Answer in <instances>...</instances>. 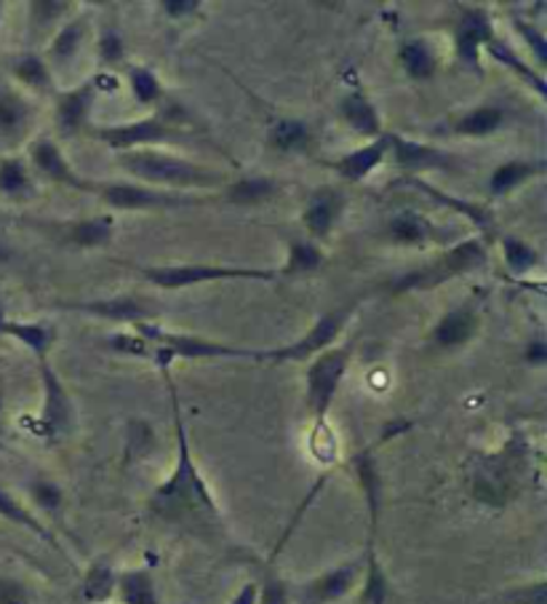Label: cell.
<instances>
[{
  "label": "cell",
  "instance_id": "obj_1",
  "mask_svg": "<svg viewBox=\"0 0 547 604\" xmlns=\"http://www.w3.org/2000/svg\"><path fill=\"white\" fill-rule=\"evenodd\" d=\"M171 406H174V431H176V463L174 471L161 487H155L150 495V511L158 519L180 527L193 530V533H211L222 524L220 505L211 495L206 479L201 476L193 461V450H190L188 429H184V415L180 396H176L174 383H169Z\"/></svg>",
  "mask_w": 547,
  "mask_h": 604
},
{
  "label": "cell",
  "instance_id": "obj_2",
  "mask_svg": "<svg viewBox=\"0 0 547 604\" xmlns=\"http://www.w3.org/2000/svg\"><path fill=\"white\" fill-rule=\"evenodd\" d=\"M489 262V252H486L484 239H465L463 244L452 246L449 252L440 254L438 260L427 262L419 271H408L401 275L393 284L395 294L404 292H427V289L444 284V281L457 279V275H467L473 271H480V268Z\"/></svg>",
  "mask_w": 547,
  "mask_h": 604
},
{
  "label": "cell",
  "instance_id": "obj_3",
  "mask_svg": "<svg viewBox=\"0 0 547 604\" xmlns=\"http://www.w3.org/2000/svg\"><path fill=\"white\" fill-rule=\"evenodd\" d=\"M121 167L136 180L153 182V185L166 188H197V185H216L220 177L206 169L195 167L193 161L176 159V155L155 153V150H131L121 155Z\"/></svg>",
  "mask_w": 547,
  "mask_h": 604
},
{
  "label": "cell",
  "instance_id": "obj_4",
  "mask_svg": "<svg viewBox=\"0 0 547 604\" xmlns=\"http://www.w3.org/2000/svg\"><path fill=\"white\" fill-rule=\"evenodd\" d=\"M347 364H351V345L342 348H326V351L318 353L313 359L307 370L305 380V396H307V410L313 412L318 429L326 425L328 412H332L334 399H337V391L345 380Z\"/></svg>",
  "mask_w": 547,
  "mask_h": 604
},
{
  "label": "cell",
  "instance_id": "obj_5",
  "mask_svg": "<svg viewBox=\"0 0 547 604\" xmlns=\"http://www.w3.org/2000/svg\"><path fill=\"white\" fill-rule=\"evenodd\" d=\"M140 338L148 340L158 348L169 353L171 359H260L262 351H252V348H235L225 343H214V340L197 338V334H182V332H169L158 330V326L140 321L136 324Z\"/></svg>",
  "mask_w": 547,
  "mask_h": 604
},
{
  "label": "cell",
  "instance_id": "obj_6",
  "mask_svg": "<svg viewBox=\"0 0 547 604\" xmlns=\"http://www.w3.org/2000/svg\"><path fill=\"white\" fill-rule=\"evenodd\" d=\"M144 279L161 289H188L195 284H209V281H227V279H256L273 281L278 271H265V268H241V265H169V268H144Z\"/></svg>",
  "mask_w": 547,
  "mask_h": 604
},
{
  "label": "cell",
  "instance_id": "obj_7",
  "mask_svg": "<svg viewBox=\"0 0 547 604\" xmlns=\"http://www.w3.org/2000/svg\"><path fill=\"white\" fill-rule=\"evenodd\" d=\"M41 380H43V410L38 423L32 425V433L45 439V442H59L72 431L75 423V406H72L70 393L64 391L59 374L51 370L49 361H41Z\"/></svg>",
  "mask_w": 547,
  "mask_h": 604
},
{
  "label": "cell",
  "instance_id": "obj_8",
  "mask_svg": "<svg viewBox=\"0 0 547 604\" xmlns=\"http://www.w3.org/2000/svg\"><path fill=\"white\" fill-rule=\"evenodd\" d=\"M351 313H353V305L323 313V316L315 321V324L310 326V330L302 334L296 343L275 348V351H262L260 359H265V361H305V359L318 356V353L326 351V348L340 338V332L345 330Z\"/></svg>",
  "mask_w": 547,
  "mask_h": 604
},
{
  "label": "cell",
  "instance_id": "obj_9",
  "mask_svg": "<svg viewBox=\"0 0 547 604\" xmlns=\"http://www.w3.org/2000/svg\"><path fill=\"white\" fill-rule=\"evenodd\" d=\"M104 203L121 212H153V209H176L195 203V199L182 193H163V190L126 185V182H113V185L102 188Z\"/></svg>",
  "mask_w": 547,
  "mask_h": 604
},
{
  "label": "cell",
  "instance_id": "obj_10",
  "mask_svg": "<svg viewBox=\"0 0 547 604\" xmlns=\"http://www.w3.org/2000/svg\"><path fill=\"white\" fill-rule=\"evenodd\" d=\"M361 573H364V564L361 562H345L340 567L326 570L313 581L302 583L296 588V602L300 604H334L342 596H347L358 583Z\"/></svg>",
  "mask_w": 547,
  "mask_h": 604
},
{
  "label": "cell",
  "instance_id": "obj_11",
  "mask_svg": "<svg viewBox=\"0 0 547 604\" xmlns=\"http://www.w3.org/2000/svg\"><path fill=\"white\" fill-rule=\"evenodd\" d=\"M94 137L99 142L108 144V148L121 150V153H131V150H142L144 144L171 140L174 131H171L163 121H158V118H144V121L123 123V127H99L94 129Z\"/></svg>",
  "mask_w": 547,
  "mask_h": 604
},
{
  "label": "cell",
  "instance_id": "obj_12",
  "mask_svg": "<svg viewBox=\"0 0 547 604\" xmlns=\"http://www.w3.org/2000/svg\"><path fill=\"white\" fill-rule=\"evenodd\" d=\"M494 41V24L486 9H476V6H465L463 14L457 19L454 28V46L463 62L478 68V54L484 46Z\"/></svg>",
  "mask_w": 547,
  "mask_h": 604
},
{
  "label": "cell",
  "instance_id": "obj_13",
  "mask_svg": "<svg viewBox=\"0 0 547 604\" xmlns=\"http://www.w3.org/2000/svg\"><path fill=\"white\" fill-rule=\"evenodd\" d=\"M345 209V195L337 188H318L310 195L305 212H302V222H305L307 233L313 239H326L334 231L337 220Z\"/></svg>",
  "mask_w": 547,
  "mask_h": 604
},
{
  "label": "cell",
  "instance_id": "obj_14",
  "mask_svg": "<svg viewBox=\"0 0 547 604\" xmlns=\"http://www.w3.org/2000/svg\"><path fill=\"white\" fill-rule=\"evenodd\" d=\"M391 150L395 155V163L406 172H433V169H452V155L446 150L433 148V144H419L406 140V137L391 134Z\"/></svg>",
  "mask_w": 547,
  "mask_h": 604
},
{
  "label": "cell",
  "instance_id": "obj_15",
  "mask_svg": "<svg viewBox=\"0 0 547 604\" xmlns=\"http://www.w3.org/2000/svg\"><path fill=\"white\" fill-rule=\"evenodd\" d=\"M391 153V134H379L377 140H372L366 148L353 150V153L342 155L340 161L332 163V169L342 180L347 182H364L374 169L385 161V155Z\"/></svg>",
  "mask_w": 547,
  "mask_h": 604
},
{
  "label": "cell",
  "instance_id": "obj_16",
  "mask_svg": "<svg viewBox=\"0 0 547 604\" xmlns=\"http://www.w3.org/2000/svg\"><path fill=\"white\" fill-rule=\"evenodd\" d=\"M30 155H32V163L38 167V172L49 177L51 182H59V185H68V188H75V190L91 188L89 182L81 180V177L72 172V167L68 163V159H64L62 150H59V144L45 140V137H41V140L32 144Z\"/></svg>",
  "mask_w": 547,
  "mask_h": 604
},
{
  "label": "cell",
  "instance_id": "obj_17",
  "mask_svg": "<svg viewBox=\"0 0 547 604\" xmlns=\"http://www.w3.org/2000/svg\"><path fill=\"white\" fill-rule=\"evenodd\" d=\"M353 469H355V476H358L361 490H364V497H366L368 541L374 543V535H377L379 511H382V479H379L377 461H374V452L372 450L358 452V455L353 457Z\"/></svg>",
  "mask_w": 547,
  "mask_h": 604
},
{
  "label": "cell",
  "instance_id": "obj_18",
  "mask_svg": "<svg viewBox=\"0 0 547 604\" xmlns=\"http://www.w3.org/2000/svg\"><path fill=\"white\" fill-rule=\"evenodd\" d=\"M97 102V87L94 83H81L78 89L68 91V94L59 97V129L64 131V134H78L85 127V121H89L91 108H94Z\"/></svg>",
  "mask_w": 547,
  "mask_h": 604
},
{
  "label": "cell",
  "instance_id": "obj_19",
  "mask_svg": "<svg viewBox=\"0 0 547 604\" xmlns=\"http://www.w3.org/2000/svg\"><path fill=\"white\" fill-rule=\"evenodd\" d=\"M340 115L342 121L355 131V134L372 137V140H377V137L382 134V121H379L377 108H374V102L368 100L361 89H355L347 97H342Z\"/></svg>",
  "mask_w": 547,
  "mask_h": 604
},
{
  "label": "cell",
  "instance_id": "obj_20",
  "mask_svg": "<svg viewBox=\"0 0 547 604\" xmlns=\"http://www.w3.org/2000/svg\"><path fill=\"white\" fill-rule=\"evenodd\" d=\"M478 330V316L473 308H454L435 324L433 343L440 348H459L473 338Z\"/></svg>",
  "mask_w": 547,
  "mask_h": 604
},
{
  "label": "cell",
  "instance_id": "obj_21",
  "mask_svg": "<svg viewBox=\"0 0 547 604\" xmlns=\"http://www.w3.org/2000/svg\"><path fill=\"white\" fill-rule=\"evenodd\" d=\"M0 519H6V522L17 524V527L28 530V533H32L36 537H41L43 543H49V546L59 548L57 537L51 535V530L45 527V524L41 522V519H38L36 514H32V511L28 509V505L19 503L17 497L11 495L9 490H3V487H0Z\"/></svg>",
  "mask_w": 547,
  "mask_h": 604
},
{
  "label": "cell",
  "instance_id": "obj_22",
  "mask_svg": "<svg viewBox=\"0 0 547 604\" xmlns=\"http://www.w3.org/2000/svg\"><path fill=\"white\" fill-rule=\"evenodd\" d=\"M0 334H9V338H17L19 343L28 345L32 353H36L38 359L45 361L49 356L51 345H54L57 332L51 330V326L43 324H28V321H3V326H0Z\"/></svg>",
  "mask_w": 547,
  "mask_h": 604
},
{
  "label": "cell",
  "instance_id": "obj_23",
  "mask_svg": "<svg viewBox=\"0 0 547 604\" xmlns=\"http://www.w3.org/2000/svg\"><path fill=\"white\" fill-rule=\"evenodd\" d=\"M115 594L121 596L123 604H161L155 581L148 570H126V573H118Z\"/></svg>",
  "mask_w": 547,
  "mask_h": 604
},
{
  "label": "cell",
  "instance_id": "obj_24",
  "mask_svg": "<svg viewBox=\"0 0 547 604\" xmlns=\"http://www.w3.org/2000/svg\"><path fill=\"white\" fill-rule=\"evenodd\" d=\"M543 172V167L534 161H507V163H499L497 169H494L492 177H489V190L492 195H507L513 193V190L524 185V182H529L534 174Z\"/></svg>",
  "mask_w": 547,
  "mask_h": 604
},
{
  "label": "cell",
  "instance_id": "obj_25",
  "mask_svg": "<svg viewBox=\"0 0 547 604\" xmlns=\"http://www.w3.org/2000/svg\"><path fill=\"white\" fill-rule=\"evenodd\" d=\"M398 57H401V64H404L406 76L414 78V81H427V78H433L435 70H438V59H435L433 49L425 41H417V38L404 41Z\"/></svg>",
  "mask_w": 547,
  "mask_h": 604
},
{
  "label": "cell",
  "instance_id": "obj_26",
  "mask_svg": "<svg viewBox=\"0 0 547 604\" xmlns=\"http://www.w3.org/2000/svg\"><path fill=\"white\" fill-rule=\"evenodd\" d=\"M391 583H387L385 570L377 560V548L368 541L366 562H364V588H361V604H387Z\"/></svg>",
  "mask_w": 547,
  "mask_h": 604
},
{
  "label": "cell",
  "instance_id": "obj_27",
  "mask_svg": "<svg viewBox=\"0 0 547 604\" xmlns=\"http://www.w3.org/2000/svg\"><path fill=\"white\" fill-rule=\"evenodd\" d=\"M75 311L91 313V316L113 319V321H134L140 324L148 316L142 302L131 298H115V300H102V302H83V305H75Z\"/></svg>",
  "mask_w": 547,
  "mask_h": 604
},
{
  "label": "cell",
  "instance_id": "obj_28",
  "mask_svg": "<svg viewBox=\"0 0 547 604\" xmlns=\"http://www.w3.org/2000/svg\"><path fill=\"white\" fill-rule=\"evenodd\" d=\"M115 583H118V573L110 567L108 562H94L83 575V586L81 594L85 602L91 604H102L115 596Z\"/></svg>",
  "mask_w": 547,
  "mask_h": 604
},
{
  "label": "cell",
  "instance_id": "obj_29",
  "mask_svg": "<svg viewBox=\"0 0 547 604\" xmlns=\"http://www.w3.org/2000/svg\"><path fill=\"white\" fill-rule=\"evenodd\" d=\"M85 28H89V24H85V17H81V19H72V22H68L57 32V38L51 41V49H49L51 62H54L57 68H64V64H70L72 59L78 57V51H81L83 38H85Z\"/></svg>",
  "mask_w": 547,
  "mask_h": 604
},
{
  "label": "cell",
  "instance_id": "obj_30",
  "mask_svg": "<svg viewBox=\"0 0 547 604\" xmlns=\"http://www.w3.org/2000/svg\"><path fill=\"white\" fill-rule=\"evenodd\" d=\"M505 123V110L492 108V104H484V108L470 110L463 118H457L454 123V134L465 137H489Z\"/></svg>",
  "mask_w": 547,
  "mask_h": 604
},
{
  "label": "cell",
  "instance_id": "obj_31",
  "mask_svg": "<svg viewBox=\"0 0 547 604\" xmlns=\"http://www.w3.org/2000/svg\"><path fill=\"white\" fill-rule=\"evenodd\" d=\"M30 104L11 91H0V137L14 140L28 127Z\"/></svg>",
  "mask_w": 547,
  "mask_h": 604
},
{
  "label": "cell",
  "instance_id": "obj_32",
  "mask_svg": "<svg viewBox=\"0 0 547 604\" xmlns=\"http://www.w3.org/2000/svg\"><path fill=\"white\" fill-rule=\"evenodd\" d=\"M414 185H417L419 190H425L427 195H433V199H438L440 203H449V207L454 209V212L465 214L467 220L473 222V225H478V228H480V231L489 233L492 228H494V214H492V209H489V207H484V203H470V201H463V199H454V195L440 193V190H435V188H430V185H425V182H414Z\"/></svg>",
  "mask_w": 547,
  "mask_h": 604
},
{
  "label": "cell",
  "instance_id": "obj_33",
  "mask_svg": "<svg viewBox=\"0 0 547 604\" xmlns=\"http://www.w3.org/2000/svg\"><path fill=\"white\" fill-rule=\"evenodd\" d=\"M110 235H113V217L102 214V217H91V220L78 222V225L72 228L70 241L83 249H94V246L108 244Z\"/></svg>",
  "mask_w": 547,
  "mask_h": 604
},
{
  "label": "cell",
  "instance_id": "obj_34",
  "mask_svg": "<svg viewBox=\"0 0 547 604\" xmlns=\"http://www.w3.org/2000/svg\"><path fill=\"white\" fill-rule=\"evenodd\" d=\"M307 142L310 131L305 123L296 121V118H283V121H278L270 129V144L278 148L281 153H296V150L307 148Z\"/></svg>",
  "mask_w": 547,
  "mask_h": 604
},
{
  "label": "cell",
  "instance_id": "obj_35",
  "mask_svg": "<svg viewBox=\"0 0 547 604\" xmlns=\"http://www.w3.org/2000/svg\"><path fill=\"white\" fill-rule=\"evenodd\" d=\"M323 265V252L313 241H302L296 239L288 244V260L283 265V273L286 275H302V273H313Z\"/></svg>",
  "mask_w": 547,
  "mask_h": 604
},
{
  "label": "cell",
  "instance_id": "obj_36",
  "mask_svg": "<svg viewBox=\"0 0 547 604\" xmlns=\"http://www.w3.org/2000/svg\"><path fill=\"white\" fill-rule=\"evenodd\" d=\"M30 190L28 167L19 159H0V193L9 199H22V195H30Z\"/></svg>",
  "mask_w": 547,
  "mask_h": 604
},
{
  "label": "cell",
  "instance_id": "obj_37",
  "mask_svg": "<svg viewBox=\"0 0 547 604\" xmlns=\"http://www.w3.org/2000/svg\"><path fill=\"white\" fill-rule=\"evenodd\" d=\"M391 239L398 241V244L414 246V244H425L430 239V225H427L425 217L419 214H398L391 222Z\"/></svg>",
  "mask_w": 547,
  "mask_h": 604
},
{
  "label": "cell",
  "instance_id": "obj_38",
  "mask_svg": "<svg viewBox=\"0 0 547 604\" xmlns=\"http://www.w3.org/2000/svg\"><path fill=\"white\" fill-rule=\"evenodd\" d=\"M486 51H489V54L497 59V62H503L507 64V68L510 70H516L518 72V78H524L526 83H529V87L537 91V94H545V81H543V76H537V72H534L529 64L526 62H520V57L516 54V51L510 49V46H505L503 41H497V38H494V41L486 46Z\"/></svg>",
  "mask_w": 547,
  "mask_h": 604
},
{
  "label": "cell",
  "instance_id": "obj_39",
  "mask_svg": "<svg viewBox=\"0 0 547 604\" xmlns=\"http://www.w3.org/2000/svg\"><path fill=\"white\" fill-rule=\"evenodd\" d=\"M275 193V182L267 177H252V180H239L227 190V199L239 207H252V203H262Z\"/></svg>",
  "mask_w": 547,
  "mask_h": 604
},
{
  "label": "cell",
  "instance_id": "obj_40",
  "mask_svg": "<svg viewBox=\"0 0 547 604\" xmlns=\"http://www.w3.org/2000/svg\"><path fill=\"white\" fill-rule=\"evenodd\" d=\"M14 76L24 87L36 89V91H45L51 87V76L45 62L38 54H22L14 62Z\"/></svg>",
  "mask_w": 547,
  "mask_h": 604
},
{
  "label": "cell",
  "instance_id": "obj_41",
  "mask_svg": "<svg viewBox=\"0 0 547 604\" xmlns=\"http://www.w3.org/2000/svg\"><path fill=\"white\" fill-rule=\"evenodd\" d=\"M129 87L140 104H153L163 97V87L150 68H129Z\"/></svg>",
  "mask_w": 547,
  "mask_h": 604
},
{
  "label": "cell",
  "instance_id": "obj_42",
  "mask_svg": "<svg viewBox=\"0 0 547 604\" xmlns=\"http://www.w3.org/2000/svg\"><path fill=\"white\" fill-rule=\"evenodd\" d=\"M503 252H505L507 268H510L513 273L531 271V268L539 262L537 249H534L531 244H526V241L513 239V235H505L503 239Z\"/></svg>",
  "mask_w": 547,
  "mask_h": 604
},
{
  "label": "cell",
  "instance_id": "obj_43",
  "mask_svg": "<svg viewBox=\"0 0 547 604\" xmlns=\"http://www.w3.org/2000/svg\"><path fill=\"white\" fill-rule=\"evenodd\" d=\"M110 345L115 348V351L129 353V356L136 359H153V343H148V340L140 338V334H115V338H110Z\"/></svg>",
  "mask_w": 547,
  "mask_h": 604
},
{
  "label": "cell",
  "instance_id": "obj_44",
  "mask_svg": "<svg viewBox=\"0 0 547 604\" xmlns=\"http://www.w3.org/2000/svg\"><path fill=\"white\" fill-rule=\"evenodd\" d=\"M30 492H32V497H36V503L41 505L43 511H51V514L59 511V505H62V490H59L54 482L36 479V482H32Z\"/></svg>",
  "mask_w": 547,
  "mask_h": 604
},
{
  "label": "cell",
  "instance_id": "obj_45",
  "mask_svg": "<svg viewBox=\"0 0 547 604\" xmlns=\"http://www.w3.org/2000/svg\"><path fill=\"white\" fill-rule=\"evenodd\" d=\"M99 54L108 64H115L123 59V38L118 30H104L99 38Z\"/></svg>",
  "mask_w": 547,
  "mask_h": 604
},
{
  "label": "cell",
  "instance_id": "obj_46",
  "mask_svg": "<svg viewBox=\"0 0 547 604\" xmlns=\"http://www.w3.org/2000/svg\"><path fill=\"white\" fill-rule=\"evenodd\" d=\"M64 9H70V3H62V0H36V3H30L32 22L36 24L54 22V19L62 14Z\"/></svg>",
  "mask_w": 547,
  "mask_h": 604
},
{
  "label": "cell",
  "instance_id": "obj_47",
  "mask_svg": "<svg viewBox=\"0 0 547 604\" xmlns=\"http://www.w3.org/2000/svg\"><path fill=\"white\" fill-rule=\"evenodd\" d=\"M256 604H288V591L278 577L270 575L265 591H260V596H256Z\"/></svg>",
  "mask_w": 547,
  "mask_h": 604
},
{
  "label": "cell",
  "instance_id": "obj_48",
  "mask_svg": "<svg viewBox=\"0 0 547 604\" xmlns=\"http://www.w3.org/2000/svg\"><path fill=\"white\" fill-rule=\"evenodd\" d=\"M516 28L520 30V36H524V41L534 49V57H537L539 62H547V46H545L543 32H539L537 28H531V24L520 22V19H516Z\"/></svg>",
  "mask_w": 547,
  "mask_h": 604
},
{
  "label": "cell",
  "instance_id": "obj_49",
  "mask_svg": "<svg viewBox=\"0 0 547 604\" xmlns=\"http://www.w3.org/2000/svg\"><path fill=\"white\" fill-rule=\"evenodd\" d=\"M161 9L166 11V17H171V19L193 17L195 11L201 9V0H163Z\"/></svg>",
  "mask_w": 547,
  "mask_h": 604
},
{
  "label": "cell",
  "instance_id": "obj_50",
  "mask_svg": "<svg viewBox=\"0 0 547 604\" xmlns=\"http://www.w3.org/2000/svg\"><path fill=\"white\" fill-rule=\"evenodd\" d=\"M0 604H28V594L19 583L0 577Z\"/></svg>",
  "mask_w": 547,
  "mask_h": 604
},
{
  "label": "cell",
  "instance_id": "obj_51",
  "mask_svg": "<svg viewBox=\"0 0 547 604\" xmlns=\"http://www.w3.org/2000/svg\"><path fill=\"white\" fill-rule=\"evenodd\" d=\"M513 604H545V583H534L529 588H518L516 594L510 596Z\"/></svg>",
  "mask_w": 547,
  "mask_h": 604
},
{
  "label": "cell",
  "instance_id": "obj_52",
  "mask_svg": "<svg viewBox=\"0 0 547 604\" xmlns=\"http://www.w3.org/2000/svg\"><path fill=\"white\" fill-rule=\"evenodd\" d=\"M526 361H529V364H537V366L545 364V361H547V345L543 343V340H534V343L526 348Z\"/></svg>",
  "mask_w": 547,
  "mask_h": 604
},
{
  "label": "cell",
  "instance_id": "obj_53",
  "mask_svg": "<svg viewBox=\"0 0 547 604\" xmlns=\"http://www.w3.org/2000/svg\"><path fill=\"white\" fill-rule=\"evenodd\" d=\"M256 596H260V586H256V583H246L230 604H256Z\"/></svg>",
  "mask_w": 547,
  "mask_h": 604
},
{
  "label": "cell",
  "instance_id": "obj_54",
  "mask_svg": "<svg viewBox=\"0 0 547 604\" xmlns=\"http://www.w3.org/2000/svg\"><path fill=\"white\" fill-rule=\"evenodd\" d=\"M3 321H6V316H3V311H0V326H3Z\"/></svg>",
  "mask_w": 547,
  "mask_h": 604
},
{
  "label": "cell",
  "instance_id": "obj_55",
  "mask_svg": "<svg viewBox=\"0 0 547 604\" xmlns=\"http://www.w3.org/2000/svg\"><path fill=\"white\" fill-rule=\"evenodd\" d=\"M0 9H3V6H0ZM0 14H3V11H0Z\"/></svg>",
  "mask_w": 547,
  "mask_h": 604
}]
</instances>
